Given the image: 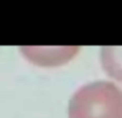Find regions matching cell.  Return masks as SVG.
I'll use <instances>...</instances> for the list:
<instances>
[{"label":"cell","mask_w":122,"mask_h":118,"mask_svg":"<svg viewBox=\"0 0 122 118\" xmlns=\"http://www.w3.org/2000/svg\"><path fill=\"white\" fill-rule=\"evenodd\" d=\"M69 118H122V90L112 82L80 87L70 100Z\"/></svg>","instance_id":"1"},{"label":"cell","mask_w":122,"mask_h":118,"mask_svg":"<svg viewBox=\"0 0 122 118\" xmlns=\"http://www.w3.org/2000/svg\"><path fill=\"white\" fill-rule=\"evenodd\" d=\"M101 56L104 70L122 82V46H104Z\"/></svg>","instance_id":"2"}]
</instances>
